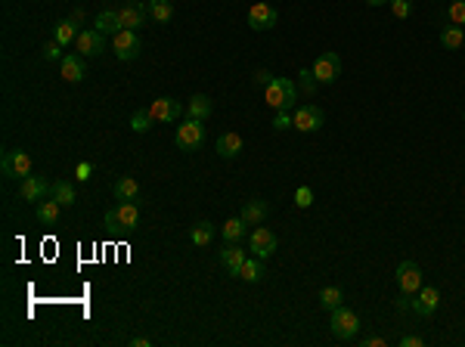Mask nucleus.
Instances as JSON below:
<instances>
[{
	"mask_svg": "<svg viewBox=\"0 0 465 347\" xmlns=\"http://www.w3.org/2000/svg\"><path fill=\"white\" fill-rule=\"evenodd\" d=\"M264 103L273 112H292L298 103V84L292 78H273L264 90Z\"/></svg>",
	"mask_w": 465,
	"mask_h": 347,
	"instance_id": "obj_1",
	"label": "nucleus"
},
{
	"mask_svg": "<svg viewBox=\"0 0 465 347\" xmlns=\"http://www.w3.org/2000/svg\"><path fill=\"white\" fill-rule=\"evenodd\" d=\"M329 329H332V335L338 338V341H350V338H357V332H360V316H357L354 310H348L345 304H341V307L332 310Z\"/></svg>",
	"mask_w": 465,
	"mask_h": 347,
	"instance_id": "obj_2",
	"label": "nucleus"
},
{
	"mask_svg": "<svg viewBox=\"0 0 465 347\" xmlns=\"http://www.w3.org/2000/svg\"><path fill=\"white\" fill-rule=\"evenodd\" d=\"M106 227L137 229L140 227V201H118L112 211H106Z\"/></svg>",
	"mask_w": 465,
	"mask_h": 347,
	"instance_id": "obj_3",
	"label": "nucleus"
},
{
	"mask_svg": "<svg viewBox=\"0 0 465 347\" xmlns=\"http://www.w3.org/2000/svg\"><path fill=\"white\" fill-rule=\"evenodd\" d=\"M0 171L6 180H25L31 174V155L25 149H6L0 158Z\"/></svg>",
	"mask_w": 465,
	"mask_h": 347,
	"instance_id": "obj_4",
	"label": "nucleus"
},
{
	"mask_svg": "<svg viewBox=\"0 0 465 347\" xmlns=\"http://www.w3.org/2000/svg\"><path fill=\"white\" fill-rule=\"evenodd\" d=\"M174 143H177V149H183V152H196L205 143V125L196 118H186L183 125H177Z\"/></svg>",
	"mask_w": 465,
	"mask_h": 347,
	"instance_id": "obj_5",
	"label": "nucleus"
},
{
	"mask_svg": "<svg viewBox=\"0 0 465 347\" xmlns=\"http://www.w3.org/2000/svg\"><path fill=\"white\" fill-rule=\"evenodd\" d=\"M310 71H313V78H317V84H335L341 75V56L335 53V50H326V53L317 56Z\"/></svg>",
	"mask_w": 465,
	"mask_h": 347,
	"instance_id": "obj_6",
	"label": "nucleus"
},
{
	"mask_svg": "<svg viewBox=\"0 0 465 347\" xmlns=\"http://www.w3.org/2000/svg\"><path fill=\"white\" fill-rule=\"evenodd\" d=\"M112 50L121 62H131L140 56L143 50V41H140V31H131V28H121L118 34H112Z\"/></svg>",
	"mask_w": 465,
	"mask_h": 347,
	"instance_id": "obj_7",
	"label": "nucleus"
},
{
	"mask_svg": "<svg viewBox=\"0 0 465 347\" xmlns=\"http://www.w3.org/2000/svg\"><path fill=\"white\" fill-rule=\"evenodd\" d=\"M248 28L252 31H270V28L276 25V19H279V13H276V6H270L267 0H257V3L248 6Z\"/></svg>",
	"mask_w": 465,
	"mask_h": 347,
	"instance_id": "obj_8",
	"label": "nucleus"
},
{
	"mask_svg": "<svg viewBox=\"0 0 465 347\" xmlns=\"http://www.w3.org/2000/svg\"><path fill=\"white\" fill-rule=\"evenodd\" d=\"M292 118H295V130H301V134H313V130L323 127L326 115H323V108H320V106L304 103V106H298L295 112H292Z\"/></svg>",
	"mask_w": 465,
	"mask_h": 347,
	"instance_id": "obj_9",
	"label": "nucleus"
},
{
	"mask_svg": "<svg viewBox=\"0 0 465 347\" xmlns=\"http://www.w3.org/2000/svg\"><path fill=\"white\" fill-rule=\"evenodd\" d=\"M248 251H252L255 257L267 260L276 255V236L270 233L267 227H255L252 233H248Z\"/></svg>",
	"mask_w": 465,
	"mask_h": 347,
	"instance_id": "obj_10",
	"label": "nucleus"
},
{
	"mask_svg": "<svg viewBox=\"0 0 465 347\" xmlns=\"http://www.w3.org/2000/svg\"><path fill=\"white\" fill-rule=\"evenodd\" d=\"M397 285L406 298H416V292L422 288V270H419L416 260H403V264L397 267Z\"/></svg>",
	"mask_w": 465,
	"mask_h": 347,
	"instance_id": "obj_11",
	"label": "nucleus"
},
{
	"mask_svg": "<svg viewBox=\"0 0 465 347\" xmlns=\"http://www.w3.org/2000/svg\"><path fill=\"white\" fill-rule=\"evenodd\" d=\"M146 112L152 115V121H159V125H171V121L180 118L183 106L177 103V99H171V97H159V99H152V103L146 106Z\"/></svg>",
	"mask_w": 465,
	"mask_h": 347,
	"instance_id": "obj_12",
	"label": "nucleus"
},
{
	"mask_svg": "<svg viewBox=\"0 0 465 347\" xmlns=\"http://www.w3.org/2000/svg\"><path fill=\"white\" fill-rule=\"evenodd\" d=\"M50 192H53V183H47L44 177H34V174H28L25 180H19V195H22L25 201H31V205L44 201Z\"/></svg>",
	"mask_w": 465,
	"mask_h": 347,
	"instance_id": "obj_13",
	"label": "nucleus"
},
{
	"mask_svg": "<svg viewBox=\"0 0 465 347\" xmlns=\"http://www.w3.org/2000/svg\"><path fill=\"white\" fill-rule=\"evenodd\" d=\"M438 304H441V292L434 285H422L419 292H416V298H413V313L422 316V320H428V316H434V310H438Z\"/></svg>",
	"mask_w": 465,
	"mask_h": 347,
	"instance_id": "obj_14",
	"label": "nucleus"
},
{
	"mask_svg": "<svg viewBox=\"0 0 465 347\" xmlns=\"http://www.w3.org/2000/svg\"><path fill=\"white\" fill-rule=\"evenodd\" d=\"M75 50L84 56V59H90V56H99V53L106 50V34H103V31H96V28H87V31L78 34Z\"/></svg>",
	"mask_w": 465,
	"mask_h": 347,
	"instance_id": "obj_15",
	"label": "nucleus"
},
{
	"mask_svg": "<svg viewBox=\"0 0 465 347\" xmlns=\"http://www.w3.org/2000/svg\"><path fill=\"white\" fill-rule=\"evenodd\" d=\"M59 71H62V81L69 84H81L84 75H87V65H84V56L81 53H66L59 59Z\"/></svg>",
	"mask_w": 465,
	"mask_h": 347,
	"instance_id": "obj_16",
	"label": "nucleus"
},
{
	"mask_svg": "<svg viewBox=\"0 0 465 347\" xmlns=\"http://www.w3.org/2000/svg\"><path fill=\"white\" fill-rule=\"evenodd\" d=\"M115 13H118L121 28H131V31H140L143 22H146V16H149V10H143L137 0H127V3H124V6H118Z\"/></svg>",
	"mask_w": 465,
	"mask_h": 347,
	"instance_id": "obj_17",
	"label": "nucleus"
},
{
	"mask_svg": "<svg viewBox=\"0 0 465 347\" xmlns=\"http://www.w3.org/2000/svg\"><path fill=\"white\" fill-rule=\"evenodd\" d=\"M245 248H239V242L236 245H227V248H220V264L227 267V273L230 276L239 279V270H242V264H245Z\"/></svg>",
	"mask_w": 465,
	"mask_h": 347,
	"instance_id": "obj_18",
	"label": "nucleus"
},
{
	"mask_svg": "<svg viewBox=\"0 0 465 347\" xmlns=\"http://www.w3.org/2000/svg\"><path fill=\"white\" fill-rule=\"evenodd\" d=\"M214 112V103L208 93H196V97L186 103V118H196V121H208Z\"/></svg>",
	"mask_w": 465,
	"mask_h": 347,
	"instance_id": "obj_19",
	"label": "nucleus"
},
{
	"mask_svg": "<svg viewBox=\"0 0 465 347\" xmlns=\"http://www.w3.org/2000/svg\"><path fill=\"white\" fill-rule=\"evenodd\" d=\"M267 214H270V205L264 199H248L245 205H242V220L248 223V227H255V223H264L267 220Z\"/></svg>",
	"mask_w": 465,
	"mask_h": 347,
	"instance_id": "obj_20",
	"label": "nucleus"
},
{
	"mask_svg": "<svg viewBox=\"0 0 465 347\" xmlns=\"http://www.w3.org/2000/svg\"><path fill=\"white\" fill-rule=\"evenodd\" d=\"M242 152V136L236 130H227V134L217 136V155L220 158H236Z\"/></svg>",
	"mask_w": 465,
	"mask_h": 347,
	"instance_id": "obj_21",
	"label": "nucleus"
},
{
	"mask_svg": "<svg viewBox=\"0 0 465 347\" xmlns=\"http://www.w3.org/2000/svg\"><path fill=\"white\" fill-rule=\"evenodd\" d=\"M112 192H115L118 201H140V183L134 177H118Z\"/></svg>",
	"mask_w": 465,
	"mask_h": 347,
	"instance_id": "obj_22",
	"label": "nucleus"
},
{
	"mask_svg": "<svg viewBox=\"0 0 465 347\" xmlns=\"http://www.w3.org/2000/svg\"><path fill=\"white\" fill-rule=\"evenodd\" d=\"M245 229H248V223L242 220V217H230V220H227L224 227H220V236H224V245H236V242H242Z\"/></svg>",
	"mask_w": 465,
	"mask_h": 347,
	"instance_id": "obj_23",
	"label": "nucleus"
},
{
	"mask_svg": "<svg viewBox=\"0 0 465 347\" xmlns=\"http://www.w3.org/2000/svg\"><path fill=\"white\" fill-rule=\"evenodd\" d=\"M50 199H56L62 208H71L78 201V192H75V186L69 183V180H56L53 183V192H50Z\"/></svg>",
	"mask_w": 465,
	"mask_h": 347,
	"instance_id": "obj_24",
	"label": "nucleus"
},
{
	"mask_svg": "<svg viewBox=\"0 0 465 347\" xmlns=\"http://www.w3.org/2000/svg\"><path fill=\"white\" fill-rule=\"evenodd\" d=\"M93 28L103 34H118L121 31V22H118V13L115 10H103L96 19H93Z\"/></svg>",
	"mask_w": 465,
	"mask_h": 347,
	"instance_id": "obj_25",
	"label": "nucleus"
},
{
	"mask_svg": "<svg viewBox=\"0 0 465 347\" xmlns=\"http://www.w3.org/2000/svg\"><path fill=\"white\" fill-rule=\"evenodd\" d=\"M78 22L75 19H62V22H56V31H53V38L62 43V47H69V43H75L78 41Z\"/></svg>",
	"mask_w": 465,
	"mask_h": 347,
	"instance_id": "obj_26",
	"label": "nucleus"
},
{
	"mask_svg": "<svg viewBox=\"0 0 465 347\" xmlns=\"http://www.w3.org/2000/svg\"><path fill=\"white\" fill-rule=\"evenodd\" d=\"M189 239H192V245H199V248H205V245H211V242H214V223H208V220H199V223H192V229H189Z\"/></svg>",
	"mask_w": 465,
	"mask_h": 347,
	"instance_id": "obj_27",
	"label": "nucleus"
},
{
	"mask_svg": "<svg viewBox=\"0 0 465 347\" xmlns=\"http://www.w3.org/2000/svg\"><path fill=\"white\" fill-rule=\"evenodd\" d=\"M146 10H149V19H152V22H162V25L174 19V6H171V0H149Z\"/></svg>",
	"mask_w": 465,
	"mask_h": 347,
	"instance_id": "obj_28",
	"label": "nucleus"
},
{
	"mask_svg": "<svg viewBox=\"0 0 465 347\" xmlns=\"http://www.w3.org/2000/svg\"><path fill=\"white\" fill-rule=\"evenodd\" d=\"M441 43L447 50H459L462 43H465V31H462L459 25H443L441 28Z\"/></svg>",
	"mask_w": 465,
	"mask_h": 347,
	"instance_id": "obj_29",
	"label": "nucleus"
},
{
	"mask_svg": "<svg viewBox=\"0 0 465 347\" xmlns=\"http://www.w3.org/2000/svg\"><path fill=\"white\" fill-rule=\"evenodd\" d=\"M345 304V292H341L338 285H326L323 292H320V307H326L329 313H332L335 307H341Z\"/></svg>",
	"mask_w": 465,
	"mask_h": 347,
	"instance_id": "obj_30",
	"label": "nucleus"
},
{
	"mask_svg": "<svg viewBox=\"0 0 465 347\" xmlns=\"http://www.w3.org/2000/svg\"><path fill=\"white\" fill-rule=\"evenodd\" d=\"M239 279L242 282H261L264 279V260L261 257H248L239 270Z\"/></svg>",
	"mask_w": 465,
	"mask_h": 347,
	"instance_id": "obj_31",
	"label": "nucleus"
},
{
	"mask_svg": "<svg viewBox=\"0 0 465 347\" xmlns=\"http://www.w3.org/2000/svg\"><path fill=\"white\" fill-rule=\"evenodd\" d=\"M59 201L56 199H44V201H38V220L41 223H56L59 220Z\"/></svg>",
	"mask_w": 465,
	"mask_h": 347,
	"instance_id": "obj_32",
	"label": "nucleus"
},
{
	"mask_svg": "<svg viewBox=\"0 0 465 347\" xmlns=\"http://www.w3.org/2000/svg\"><path fill=\"white\" fill-rule=\"evenodd\" d=\"M149 127H152V115H149L146 108H137V112L131 115V130L134 134H146Z\"/></svg>",
	"mask_w": 465,
	"mask_h": 347,
	"instance_id": "obj_33",
	"label": "nucleus"
},
{
	"mask_svg": "<svg viewBox=\"0 0 465 347\" xmlns=\"http://www.w3.org/2000/svg\"><path fill=\"white\" fill-rule=\"evenodd\" d=\"M447 19H450V25H465V0H453V3L447 6Z\"/></svg>",
	"mask_w": 465,
	"mask_h": 347,
	"instance_id": "obj_34",
	"label": "nucleus"
},
{
	"mask_svg": "<svg viewBox=\"0 0 465 347\" xmlns=\"http://www.w3.org/2000/svg\"><path fill=\"white\" fill-rule=\"evenodd\" d=\"M391 13L397 19H410L413 16V0H391Z\"/></svg>",
	"mask_w": 465,
	"mask_h": 347,
	"instance_id": "obj_35",
	"label": "nucleus"
},
{
	"mask_svg": "<svg viewBox=\"0 0 465 347\" xmlns=\"http://www.w3.org/2000/svg\"><path fill=\"white\" fill-rule=\"evenodd\" d=\"M273 127H276V130L295 127V118H292V112H276V115H273Z\"/></svg>",
	"mask_w": 465,
	"mask_h": 347,
	"instance_id": "obj_36",
	"label": "nucleus"
},
{
	"mask_svg": "<svg viewBox=\"0 0 465 347\" xmlns=\"http://www.w3.org/2000/svg\"><path fill=\"white\" fill-rule=\"evenodd\" d=\"M295 205L298 208H310L313 205V190H310V186H301V190L295 192Z\"/></svg>",
	"mask_w": 465,
	"mask_h": 347,
	"instance_id": "obj_37",
	"label": "nucleus"
},
{
	"mask_svg": "<svg viewBox=\"0 0 465 347\" xmlns=\"http://www.w3.org/2000/svg\"><path fill=\"white\" fill-rule=\"evenodd\" d=\"M44 59H62V43L56 38L44 43Z\"/></svg>",
	"mask_w": 465,
	"mask_h": 347,
	"instance_id": "obj_38",
	"label": "nucleus"
},
{
	"mask_svg": "<svg viewBox=\"0 0 465 347\" xmlns=\"http://www.w3.org/2000/svg\"><path fill=\"white\" fill-rule=\"evenodd\" d=\"M360 344H363V347H388V341H385L382 335H366Z\"/></svg>",
	"mask_w": 465,
	"mask_h": 347,
	"instance_id": "obj_39",
	"label": "nucleus"
},
{
	"mask_svg": "<svg viewBox=\"0 0 465 347\" xmlns=\"http://www.w3.org/2000/svg\"><path fill=\"white\" fill-rule=\"evenodd\" d=\"M90 171H93V164L90 162H81V164H78V171H75V177L78 180H90Z\"/></svg>",
	"mask_w": 465,
	"mask_h": 347,
	"instance_id": "obj_40",
	"label": "nucleus"
},
{
	"mask_svg": "<svg viewBox=\"0 0 465 347\" xmlns=\"http://www.w3.org/2000/svg\"><path fill=\"white\" fill-rule=\"evenodd\" d=\"M422 344H425V341H422L419 335H403V338H400V347H422Z\"/></svg>",
	"mask_w": 465,
	"mask_h": 347,
	"instance_id": "obj_41",
	"label": "nucleus"
},
{
	"mask_svg": "<svg viewBox=\"0 0 465 347\" xmlns=\"http://www.w3.org/2000/svg\"><path fill=\"white\" fill-rule=\"evenodd\" d=\"M255 81H257V84H270V81H273V75H270V71H257Z\"/></svg>",
	"mask_w": 465,
	"mask_h": 347,
	"instance_id": "obj_42",
	"label": "nucleus"
},
{
	"mask_svg": "<svg viewBox=\"0 0 465 347\" xmlns=\"http://www.w3.org/2000/svg\"><path fill=\"white\" fill-rule=\"evenodd\" d=\"M127 344H131V347H149L152 341H149V338H131V341H127Z\"/></svg>",
	"mask_w": 465,
	"mask_h": 347,
	"instance_id": "obj_43",
	"label": "nucleus"
},
{
	"mask_svg": "<svg viewBox=\"0 0 465 347\" xmlns=\"http://www.w3.org/2000/svg\"><path fill=\"white\" fill-rule=\"evenodd\" d=\"M369 6H385V3H391V0H366Z\"/></svg>",
	"mask_w": 465,
	"mask_h": 347,
	"instance_id": "obj_44",
	"label": "nucleus"
}]
</instances>
